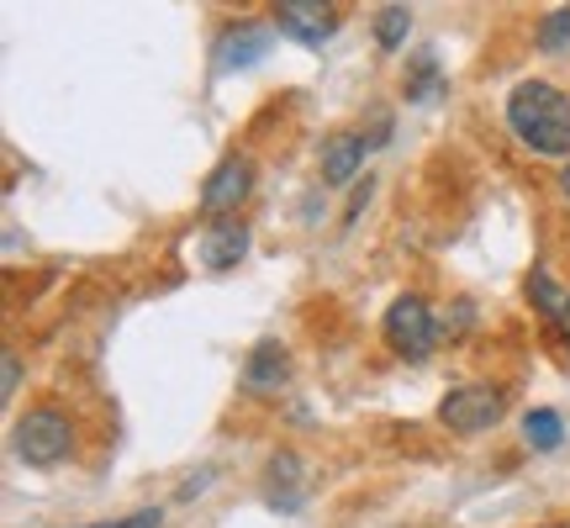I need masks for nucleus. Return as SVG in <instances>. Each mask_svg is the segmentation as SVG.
I'll list each match as a JSON object with an SVG mask.
<instances>
[{
  "mask_svg": "<svg viewBox=\"0 0 570 528\" xmlns=\"http://www.w3.org/2000/svg\"><path fill=\"white\" fill-rule=\"evenodd\" d=\"M508 123L512 133L529 143L533 154L560 159L570 154V96L550 80H523L508 96Z\"/></svg>",
  "mask_w": 570,
  "mask_h": 528,
  "instance_id": "1",
  "label": "nucleus"
},
{
  "mask_svg": "<svg viewBox=\"0 0 570 528\" xmlns=\"http://www.w3.org/2000/svg\"><path fill=\"white\" fill-rule=\"evenodd\" d=\"M11 444L27 466H59L69 460V449H75V428L63 418L59 407H32L27 418H17L11 428Z\"/></svg>",
  "mask_w": 570,
  "mask_h": 528,
  "instance_id": "2",
  "label": "nucleus"
},
{
  "mask_svg": "<svg viewBox=\"0 0 570 528\" xmlns=\"http://www.w3.org/2000/svg\"><path fill=\"white\" fill-rule=\"evenodd\" d=\"M433 339H439V327H433V312H428L423 296H396L386 306V344L402 360L423 365L428 354H433Z\"/></svg>",
  "mask_w": 570,
  "mask_h": 528,
  "instance_id": "3",
  "label": "nucleus"
},
{
  "mask_svg": "<svg viewBox=\"0 0 570 528\" xmlns=\"http://www.w3.org/2000/svg\"><path fill=\"white\" fill-rule=\"evenodd\" d=\"M508 412V391L502 387H454L439 402V423L454 428V433H481L497 418Z\"/></svg>",
  "mask_w": 570,
  "mask_h": 528,
  "instance_id": "4",
  "label": "nucleus"
},
{
  "mask_svg": "<svg viewBox=\"0 0 570 528\" xmlns=\"http://www.w3.org/2000/svg\"><path fill=\"white\" fill-rule=\"evenodd\" d=\"M248 190H254V164H248L244 154H227L202 185V212L217 217V223H223V217H238V206L248 202Z\"/></svg>",
  "mask_w": 570,
  "mask_h": 528,
  "instance_id": "5",
  "label": "nucleus"
},
{
  "mask_svg": "<svg viewBox=\"0 0 570 528\" xmlns=\"http://www.w3.org/2000/svg\"><path fill=\"white\" fill-rule=\"evenodd\" d=\"M275 27H281L285 38L306 42V48H323L338 32V11L327 0H281L275 6Z\"/></svg>",
  "mask_w": 570,
  "mask_h": 528,
  "instance_id": "6",
  "label": "nucleus"
},
{
  "mask_svg": "<svg viewBox=\"0 0 570 528\" xmlns=\"http://www.w3.org/2000/svg\"><path fill=\"white\" fill-rule=\"evenodd\" d=\"M248 254V223L244 217H223V223H212L202 233V264L206 270H233V264Z\"/></svg>",
  "mask_w": 570,
  "mask_h": 528,
  "instance_id": "7",
  "label": "nucleus"
},
{
  "mask_svg": "<svg viewBox=\"0 0 570 528\" xmlns=\"http://www.w3.org/2000/svg\"><path fill=\"white\" fill-rule=\"evenodd\" d=\"M269 53V27L259 21H238V27H227L223 38H217V69H248V63H259Z\"/></svg>",
  "mask_w": 570,
  "mask_h": 528,
  "instance_id": "8",
  "label": "nucleus"
},
{
  "mask_svg": "<svg viewBox=\"0 0 570 528\" xmlns=\"http://www.w3.org/2000/svg\"><path fill=\"white\" fill-rule=\"evenodd\" d=\"M365 148L370 138L365 133H333L323 148V180L327 185H348L360 175V164H365Z\"/></svg>",
  "mask_w": 570,
  "mask_h": 528,
  "instance_id": "9",
  "label": "nucleus"
},
{
  "mask_svg": "<svg viewBox=\"0 0 570 528\" xmlns=\"http://www.w3.org/2000/svg\"><path fill=\"white\" fill-rule=\"evenodd\" d=\"M302 491H306V481H302V460H296L291 449H281V454L269 460L265 502H269V508H281V512H296V508H302Z\"/></svg>",
  "mask_w": 570,
  "mask_h": 528,
  "instance_id": "10",
  "label": "nucleus"
},
{
  "mask_svg": "<svg viewBox=\"0 0 570 528\" xmlns=\"http://www.w3.org/2000/svg\"><path fill=\"white\" fill-rule=\"evenodd\" d=\"M285 375H291V360H285L281 344H259L254 354H248L244 365V387L254 391V397H265V391H281Z\"/></svg>",
  "mask_w": 570,
  "mask_h": 528,
  "instance_id": "11",
  "label": "nucleus"
},
{
  "mask_svg": "<svg viewBox=\"0 0 570 528\" xmlns=\"http://www.w3.org/2000/svg\"><path fill=\"white\" fill-rule=\"evenodd\" d=\"M523 439H529V449H560V439H566L560 412H550V407H533L529 418H523Z\"/></svg>",
  "mask_w": 570,
  "mask_h": 528,
  "instance_id": "12",
  "label": "nucleus"
},
{
  "mask_svg": "<svg viewBox=\"0 0 570 528\" xmlns=\"http://www.w3.org/2000/svg\"><path fill=\"white\" fill-rule=\"evenodd\" d=\"M529 302L539 306V317H550V323L566 317V296L554 291V281H550V270H544V264H533L529 270Z\"/></svg>",
  "mask_w": 570,
  "mask_h": 528,
  "instance_id": "13",
  "label": "nucleus"
},
{
  "mask_svg": "<svg viewBox=\"0 0 570 528\" xmlns=\"http://www.w3.org/2000/svg\"><path fill=\"white\" fill-rule=\"evenodd\" d=\"M407 27H412L407 6H381V17H375V42L391 53V48H402V42H407Z\"/></svg>",
  "mask_w": 570,
  "mask_h": 528,
  "instance_id": "14",
  "label": "nucleus"
},
{
  "mask_svg": "<svg viewBox=\"0 0 570 528\" xmlns=\"http://www.w3.org/2000/svg\"><path fill=\"white\" fill-rule=\"evenodd\" d=\"M539 48L544 53H570V6H560V11H550V17L539 21Z\"/></svg>",
  "mask_w": 570,
  "mask_h": 528,
  "instance_id": "15",
  "label": "nucleus"
},
{
  "mask_svg": "<svg viewBox=\"0 0 570 528\" xmlns=\"http://www.w3.org/2000/svg\"><path fill=\"white\" fill-rule=\"evenodd\" d=\"M96 528H164V512L159 508H142L132 518H117V524H96Z\"/></svg>",
  "mask_w": 570,
  "mask_h": 528,
  "instance_id": "16",
  "label": "nucleus"
},
{
  "mask_svg": "<svg viewBox=\"0 0 570 528\" xmlns=\"http://www.w3.org/2000/svg\"><path fill=\"white\" fill-rule=\"evenodd\" d=\"M0 397H17V387H21V365H17V354H6V381H0Z\"/></svg>",
  "mask_w": 570,
  "mask_h": 528,
  "instance_id": "17",
  "label": "nucleus"
},
{
  "mask_svg": "<svg viewBox=\"0 0 570 528\" xmlns=\"http://www.w3.org/2000/svg\"><path fill=\"white\" fill-rule=\"evenodd\" d=\"M560 190H566V202H570V164H566V175H560Z\"/></svg>",
  "mask_w": 570,
  "mask_h": 528,
  "instance_id": "18",
  "label": "nucleus"
},
{
  "mask_svg": "<svg viewBox=\"0 0 570 528\" xmlns=\"http://www.w3.org/2000/svg\"><path fill=\"white\" fill-rule=\"evenodd\" d=\"M560 327H566V339H570V296H566V317H560Z\"/></svg>",
  "mask_w": 570,
  "mask_h": 528,
  "instance_id": "19",
  "label": "nucleus"
}]
</instances>
